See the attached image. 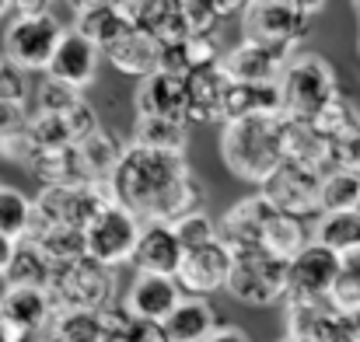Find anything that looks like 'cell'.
I'll use <instances>...</instances> for the list:
<instances>
[{"instance_id":"cell-3","label":"cell","mask_w":360,"mask_h":342,"mask_svg":"<svg viewBox=\"0 0 360 342\" xmlns=\"http://www.w3.org/2000/svg\"><path fill=\"white\" fill-rule=\"evenodd\" d=\"M63 35H67V28L49 11V4L28 0V4H18L14 18L7 21L4 39H0V56L28 74H46Z\"/></svg>"},{"instance_id":"cell-7","label":"cell","mask_w":360,"mask_h":342,"mask_svg":"<svg viewBox=\"0 0 360 342\" xmlns=\"http://www.w3.org/2000/svg\"><path fill=\"white\" fill-rule=\"evenodd\" d=\"M49 294L60 311H105L116 304V269L95 262L91 255L63 262L53 269Z\"/></svg>"},{"instance_id":"cell-40","label":"cell","mask_w":360,"mask_h":342,"mask_svg":"<svg viewBox=\"0 0 360 342\" xmlns=\"http://www.w3.org/2000/svg\"><path fill=\"white\" fill-rule=\"evenodd\" d=\"M81 102H84L81 91H74V88H67V84H60V81H53L46 74L35 84V112L39 115H63Z\"/></svg>"},{"instance_id":"cell-42","label":"cell","mask_w":360,"mask_h":342,"mask_svg":"<svg viewBox=\"0 0 360 342\" xmlns=\"http://www.w3.org/2000/svg\"><path fill=\"white\" fill-rule=\"evenodd\" d=\"M32 98V81H28V70L14 67L11 60L0 56V102H11V105H28Z\"/></svg>"},{"instance_id":"cell-52","label":"cell","mask_w":360,"mask_h":342,"mask_svg":"<svg viewBox=\"0 0 360 342\" xmlns=\"http://www.w3.org/2000/svg\"><path fill=\"white\" fill-rule=\"evenodd\" d=\"M39 342H60V339H56V336H49V332H46V336H42V339H39Z\"/></svg>"},{"instance_id":"cell-16","label":"cell","mask_w":360,"mask_h":342,"mask_svg":"<svg viewBox=\"0 0 360 342\" xmlns=\"http://www.w3.org/2000/svg\"><path fill=\"white\" fill-rule=\"evenodd\" d=\"M102 56L105 53L95 42H88L84 35L67 28V35H63V42H60V49H56V56H53V63L46 70V77H53V81H60V84H67L74 91H84V88L95 84Z\"/></svg>"},{"instance_id":"cell-31","label":"cell","mask_w":360,"mask_h":342,"mask_svg":"<svg viewBox=\"0 0 360 342\" xmlns=\"http://www.w3.org/2000/svg\"><path fill=\"white\" fill-rule=\"evenodd\" d=\"M311 237H315L322 248L336 251L340 258L357 255L360 251V210H347V213H322V217L315 221Z\"/></svg>"},{"instance_id":"cell-20","label":"cell","mask_w":360,"mask_h":342,"mask_svg":"<svg viewBox=\"0 0 360 342\" xmlns=\"http://www.w3.org/2000/svg\"><path fill=\"white\" fill-rule=\"evenodd\" d=\"M105 60L120 70L122 77H133V81H147L154 74H161V60H165V46L150 35V32H140V28H129L120 42L105 53Z\"/></svg>"},{"instance_id":"cell-54","label":"cell","mask_w":360,"mask_h":342,"mask_svg":"<svg viewBox=\"0 0 360 342\" xmlns=\"http://www.w3.org/2000/svg\"><path fill=\"white\" fill-rule=\"evenodd\" d=\"M357 60H360V39H357Z\"/></svg>"},{"instance_id":"cell-11","label":"cell","mask_w":360,"mask_h":342,"mask_svg":"<svg viewBox=\"0 0 360 342\" xmlns=\"http://www.w3.org/2000/svg\"><path fill=\"white\" fill-rule=\"evenodd\" d=\"M343 258L319 241H311L304 251L290 258V279H287V304H326L333 297L336 276Z\"/></svg>"},{"instance_id":"cell-41","label":"cell","mask_w":360,"mask_h":342,"mask_svg":"<svg viewBox=\"0 0 360 342\" xmlns=\"http://www.w3.org/2000/svg\"><path fill=\"white\" fill-rule=\"evenodd\" d=\"M172 228H175V234H179V241H182L186 251L189 248H200V244H210V241L221 237V221H214L207 210H196V213L182 217L179 224H172Z\"/></svg>"},{"instance_id":"cell-43","label":"cell","mask_w":360,"mask_h":342,"mask_svg":"<svg viewBox=\"0 0 360 342\" xmlns=\"http://www.w3.org/2000/svg\"><path fill=\"white\" fill-rule=\"evenodd\" d=\"M35 157H39V147H35V140L28 136V129L0 136V161L18 164V168H32Z\"/></svg>"},{"instance_id":"cell-1","label":"cell","mask_w":360,"mask_h":342,"mask_svg":"<svg viewBox=\"0 0 360 342\" xmlns=\"http://www.w3.org/2000/svg\"><path fill=\"white\" fill-rule=\"evenodd\" d=\"M116 203L147 224H179L203 210V185L182 154H161L126 143L116 175L109 178Z\"/></svg>"},{"instance_id":"cell-8","label":"cell","mask_w":360,"mask_h":342,"mask_svg":"<svg viewBox=\"0 0 360 342\" xmlns=\"http://www.w3.org/2000/svg\"><path fill=\"white\" fill-rule=\"evenodd\" d=\"M116 203L109 182L70 185V189H39L35 192V221L42 224H70L88 230L91 221Z\"/></svg>"},{"instance_id":"cell-21","label":"cell","mask_w":360,"mask_h":342,"mask_svg":"<svg viewBox=\"0 0 360 342\" xmlns=\"http://www.w3.org/2000/svg\"><path fill=\"white\" fill-rule=\"evenodd\" d=\"M136 115L147 119H172V122H186L189 126V109H186V81L172 77V74H154L147 81L136 84L133 95Z\"/></svg>"},{"instance_id":"cell-34","label":"cell","mask_w":360,"mask_h":342,"mask_svg":"<svg viewBox=\"0 0 360 342\" xmlns=\"http://www.w3.org/2000/svg\"><path fill=\"white\" fill-rule=\"evenodd\" d=\"M35 224V199H28L14 185H0V237L28 241Z\"/></svg>"},{"instance_id":"cell-38","label":"cell","mask_w":360,"mask_h":342,"mask_svg":"<svg viewBox=\"0 0 360 342\" xmlns=\"http://www.w3.org/2000/svg\"><path fill=\"white\" fill-rule=\"evenodd\" d=\"M329 304H333L343 318H360V251L343 258Z\"/></svg>"},{"instance_id":"cell-36","label":"cell","mask_w":360,"mask_h":342,"mask_svg":"<svg viewBox=\"0 0 360 342\" xmlns=\"http://www.w3.org/2000/svg\"><path fill=\"white\" fill-rule=\"evenodd\" d=\"M360 210V171H326L322 175V213Z\"/></svg>"},{"instance_id":"cell-50","label":"cell","mask_w":360,"mask_h":342,"mask_svg":"<svg viewBox=\"0 0 360 342\" xmlns=\"http://www.w3.org/2000/svg\"><path fill=\"white\" fill-rule=\"evenodd\" d=\"M14 11H18V4H11V0H0V21H11V18H14Z\"/></svg>"},{"instance_id":"cell-19","label":"cell","mask_w":360,"mask_h":342,"mask_svg":"<svg viewBox=\"0 0 360 342\" xmlns=\"http://www.w3.org/2000/svg\"><path fill=\"white\" fill-rule=\"evenodd\" d=\"M0 311L11 325L25 329L28 336L42 339L56 318V301L49 290H28V287H7L4 297H0Z\"/></svg>"},{"instance_id":"cell-51","label":"cell","mask_w":360,"mask_h":342,"mask_svg":"<svg viewBox=\"0 0 360 342\" xmlns=\"http://www.w3.org/2000/svg\"><path fill=\"white\" fill-rule=\"evenodd\" d=\"M0 342H11L7 339V318H4V311H0Z\"/></svg>"},{"instance_id":"cell-53","label":"cell","mask_w":360,"mask_h":342,"mask_svg":"<svg viewBox=\"0 0 360 342\" xmlns=\"http://www.w3.org/2000/svg\"><path fill=\"white\" fill-rule=\"evenodd\" d=\"M354 14H357V21H360V4H354Z\"/></svg>"},{"instance_id":"cell-9","label":"cell","mask_w":360,"mask_h":342,"mask_svg":"<svg viewBox=\"0 0 360 342\" xmlns=\"http://www.w3.org/2000/svg\"><path fill=\"white\" fill-rule=\"evenodd\" d=\"M259 192L283 217H294V221H319L322 217V175L311 168L283 161Z\"/></svg>"},{"instance_id":"cell-17","label":"cell","mask_w":360,"mask_h":342,"mask_svg":"<svg viewBox=\"0 0 360 342\" xmlns=\"http://www.w3.org/2000/svg\"><path fill=\"white\" fill-rule=\"evenodd\" d=\"M182 287L172 276H150V272H136L129 290H126V308L133 318L143 322H168V315L182 304Z\"/></svg>"},{"instance_id":"cell-26","label":"cell","mask_w":360,"mask_h":342,"mask_svg":"<svg viewBox=\"0 0 360 342\" xmlns=\"http://www.w3.org/2000/svg\"><path fill=\"white\" fill-rule=\"evenodd\" d=\"M32 178L42 189H70V185H91V175L77 154V147H63V150H39L35 164L28 168Z\"/></svg>"},{"instance_id":"cell-56","label":"cell","mask_w":360,"mask_h":342,"mask_svg":"<svg viewBox=\"0 0 360 342\" xmlns=\"http://www.w3.org/2000/svg\"><path fill=\"white\" fill-rule=\"evenodd\" d=\"M357 325H360V318H357Z\"/></svg>"},{"instance_id":"cell-35","label":"cell","mask_w":360,"mask_h":342,"mask_svg":"<svg viewBox=\"0 0 360 342\" xmlns=\"http://www.w3.org/2000/svg\"><path fill=\"white\" fill-rule=\"evenodd\" d=\"M311 241H315V237L308 234L304 221H294V217H283V213H276V217L269 221V228H266L262 248L290 262V258H294L297 251H304Z\"/></svg>"},{"instance_id":"cell-25","label":"cell","mask_w":360,"mask_h":342,"mask_svg":"<svg viewBox=\"0 0 360 342\" xmlns=\"http://www.w3.org/2000/svg\"><path fill=\"white\" fill-rule=\"evenodd\" d=\"M283 157L290 164H301V168L326 175L329 171V140L322 136V129L315 122L283 119Z\"/></svg>"},{"instance_id":"cell-14","label":"cell","mask_w":360,"mask_h":342,"mask_svg":"<svg viewBox=\"0 0 360 342\" xmlns=\"http://www.w3.org/2000/svg\"><path fill=\"white\" fill-rule=\"evenodd\" d=\"M329 140V171H360V109L350 98L333 102L315 122Z\"/></svg>"},{"instance_id":"cell-39","label":"cell","mask_w":360,"mask_h":342,"mask_svg":"<svg viewBox=\"0 0 360 342\" xmlns=\"http://www.w3.org/2000/svg\"><path fill=\"white\" fill-rule=\"evenodd\" d=\"M28 136L35 140L39 150H63V147H77V136L67 122V115H39L32 112L28 119Z\"/></svg>"},{"instance_id":"cell-48","label":"cell","mask_w":360,"mask_h":342,"mask_svg":"<svg viewBox=\"0 0 360 342\" xmlns=\"http://www.w3.org/2000/svg\"><path fill=\"white\" fill-rule=\"evenodd\" d=\"M207 342H252V339L245 336V329H238V325H217V332Z\"/></svg>"},{"instance_id":"cell-37","label":"cell","mask_w":360,"mask_h":342,"mask_svg":"<svg viewBox=\"0 0 360 342\" xmlns=\"http://www.w3.org/2000/svg\"><path fill=\"white\" fill-rule=\"evenodd\" d=\"M49 336L60 342H105L102 311H56Z\"/></svg>"},{"instance_id":"cell-32","label":"cell","mask_w":360,"mask_h":342,"mask_svg":"<svg viewBox=\"0 0 360 342\" xmlns=\"http://www.w3.org/2000/svg\"><path fill=\"white\" fill-rule=\"evenodd\" d=\"M53 262L42 255V248H35L32 241H18L14 262L7 269V287H28V290H49L53 283Z\"/></svg>"},{"instance_id":"cell-44","label":"cell","mask_w":360,"mask_h":342,"mask_svg":"<svg viewBox=\"0 0 360 342\" xmlns=\"http://www.w3.org/2000/svg\"><path fill=\"white\" fill-rule=\"evenodd\" d=\"M186 4V14H189V25H193V35H203V39H217L224 18L214 11L210 0H182Z\"/></svg>"},{"instance_id":"cell-22","label":"cell","mask_w":360,"mask_h":342,"mask_svg":"<svg viewBox=\"0 0 360 342\" xmlns=\"http://www.w3.org/2000/svg\"><path fill=\"white\" fill-rule=\"evenodd\" d=\"M74 32L84 35L88 42H95L102 53H109L122 35L129 32V21L122 18L120 4L109 0H88L74 7Z\"/></svg>"},{"instance_id":"cell-15","label":"cell","mask_w":360,"mask_h":342,"mask_svg":"<svg viewBox=\"0 0 360 342\" xmlns=\"http://www.w3.org/2000/svg\"><path fill=\"white\" fill-rule=\"evenodd\" d=\"M280 210L262 196V192H252L238 199L235 206L224 210L221 217V241L235 251V248H262V237H266V228L269 221L276 217Z\"/></svg>"},{"instance_id":"cell-30","label":"cell","mask_w":360,"mask_h":342,"mask_svg":"<svg viewBox=\"0 0 360 342\" xmlns=\"http://www.w3.org/2000/svg\"><path fill=\"white\" fill-rule=\"evenodd\" d=\"M129 143L147 147V150L182 154V157H186L189 126H186V122H172V119H147V115H136V119H133V140H129Z\"/></svg>"},{"instance_id":"cell-6","label":"cell","mask_w":360,"mask_h":342,"mask_svg":"<svg viewBox=\"0 0 360 342\" xmlns=\"http://www.w3.org/2000/svg\"><path fill=\"white\" fill-rule=\"evenodd\" d=\"M290 262L266 248H235L228 294L245 308H269L287 301Z\"/></svg>"},{"instance_id":"cell-33","label":"cell","mask_w":360,"mask_h":342,"mask_svg":"<svg viewBox=\"0 0 360 342\" xmlns=\"http://www.w3.org/2000/svg\"><path fill=\"white\" fill-rule=\"evenodd\" d=\"M122 150H126V147H122L109 129H95L88 140L77 143V154H81V161H84L91 182H109V178L116 175V168H120V161H122Z\"/></svg>"},{"instance_id":"cell-18","label":"cell","mask_w":360,"mask_h":342,"mask_svg":"<svg viewBox=\"0 0 360 342\" xmlns=\"http://www.w3.org/2000/svg\"><path fill=\"white\" fill-rule=\"evenodd\" d=\"M182 258H186V248H182V241H179V234H175L172 224H143L136 255H133L136 272L172 276L175 279L179 269H182Z\"/></svg>"},{"instance_id":"cell-28","label":"cell","mask_w":360,"mask_h":342,"mask_svg":"<svg viewBox=\"0 0 360 342\" xmlns=\"http://www.w3.org/2000/svg\"><path fill=\"white\" fill-rule=\"evenodd\" d=\"M28 241L35 248H42V255L53 262V265H63V262H77L88 255V234L81 228H70V224H42L35 221Z\"/></svg>"},{"instance_id":"cell-49","label":"cell","mask_w":360,"mask_h":342,"mask_svg":"<svg viewBox=\"0 0 360 342\" xmlns=\"http://www.w3.org/2000/svg\"><path fill=\"white\" fill-rule=\"evenodd\" d=\"M14 251H18V241L0 237V276H7V269H11V262H14Z\"/></svg>"},{"instance_id":"cell-46","label":"cell","mask_w":360,"mask_h":342,"mask_svg":"<svg viewBox=\"0 0 360 342\" xmlns=\"http://www.w3.org/2000/svg\"><path fill=\"white\" fill-rule=\"evenodd\" d=\"M28 119H32L28 105H11V102H0V136L28 129Z\"/></svg>"},{"instance_id":"cell-4","label":"cell","mask_w":360,"mask_h":342,"mask_svg":"<svg viewBox=\"0 0 360 342\" xmlns=\"http://www.w3.org/2000/svg\"><path fill=\"white\" fill-rule=\"evenodd\" d=\"M322 14V4H301V0H252L241 11V39L301 53V42L311 35L315 18Z\"/></svg>"},{"instance_id":"cell-13","label":"cell","mask_w":360,"mask_h":342,"mask_svg":"<svg viewBox=\"0 0 360 342\" xmlns=\"http://www.w3.org/2000/svg\"><path fill=\"white\" fill-rule=\"evenodd\" d=\"M290 56H297V53H287V49H273V46H259V42L241 39L235 49L224 53L221 70L235 84H280Z\"/></svg>"},{"instance_id":"cell-45","label":"cell","mask_w":360,"mask_h":342,"mask_svg":"<svg viewBox=\"0 0 360 342\" xmlns=\"http://www.w3.org/2000/svg\"><path fill=\"white\" fill-rule=\"evenodd\" d=\"M129 342H172L165 322H143V318H133L129 332H126Z\"/></svg>"},{"instance_id":"cell-24","label":"cell","mask_w":360,"mask_h":342,"mask_svg":"<svg viewBox=\"0 0 360 342\" xmlns=\"http://www.w3.org/2000/svg\"><path fill=\"white\" fill-rule=\"evenodd\" d=\"M276 119L283 115V91L280 84H228L224 98V122L238 119Z\"/></svg>"},{"instance_id":"cell-55","label":"cell","mask_w":360,"mask_h":342,"mask_svg":"<svg viewBox=\"0 0 360 342\" xmlns=\"http://www.w3.org/2000/svg\"><path fill=\"white\" fill-rule=\"evenodd\" d=\"M280 342H290V339H280Z\"/></svg>"},{"instance_id":"cell-27","label":"cell","mask_w":360,"mask_h":342,"mask_svg":"<svg viewBox=\"0 0 360 342\" xmlns=\"http://www.w3.org/2000/svg\"><path fill=\"white\" fill-rule=\"evenodd\" d=\"M217 311L207 297H182V304L165 322L172 342H207L217 332Z\"/></svg>"},{"instance_id":"cell-10","label":"cell","mask_w":360,"mask_h":342,"mask_svg":"<svg viewBox=\"0 0 360 342\" xmlns=\"http://www.w3.org/2000/svg\"><path fill=\"white\" fill-rule=\"evenodd\" d=\"M88 234V255L109 269H120L126 262H133L136 255V244H140V234H143V221L136 213H129L126 206L112 203L109 210H102Z\"/></svg>"},{"instance_id":"cell-12","label":"cell","mask_w":360,"mask_h":342,"mask_svg":"<svg viewBox=\"0 0 360 342\" xmlns=\"http://www.w3.org/2000/svg\"><path fill=\"white\" fill-rule=\"evenodd\" d=\"M231 265H235V251L217 237L210 244L189 248L175 279H179V287H182L186 297H210L217 290H228Z\"/></svg>"},{"instance_id":"cell-47","label":"cell","mask_w":360,"mask_h":342,"mask_svg":"<svg viewBox=\"0 0 360 342\" xmlns=\"http://www.w3.org/2000/svg\"><path fill=\"white\" fill-rule=\"evenodd\" d=\"M326 342H360V325L357 318H336V325L329 329V336H326Z\"/></svg>"},{"instance_id":"cell-2","label":"cell","mask_w":360,"mask_h":342,"mask_svg":"<svg viewBox=\"0 0 360 342\" xmlns=\"http://www.w3.org/2000/svg\"><path fill=\"white\" fill-rule=\"evenodd\" d=\"M221 161L235 178L262 189L269 175L287 161L283 157V115L224 122L221 126Z\"/></svg>"},{"instance_id":"cell-5","label":"cell","mask_w":360,"mask_h":342,"mask_svg":"<svg viewBox=\"0 0 360 342\" xmlns=\"http://www.w3.org/2000/svg\"><path fill=\"white\" fill-rule=\"evenodd\" d=\"M280 91H283V119L294 122H319L333 102L343 98L333 63L322 60L319 53L290 56L280 77Z\"/></svg>"},{"instance_id":"cell-29","label":"cell","mask_w":360,"mask_h":342,"mask_svg":"<svg viewBox=\"0 0 360 342\" xmlns=\"http://www.w3.org/2000/svg\"><path fill=\"white\" fill-rule=\"evenodd\" d=\"M340 311L326 301V304H287L283 315V339L290 342H326L329 329L336 325Z\"/></svg>"},{"instance_id":"cell-23","label":"cell","mask_w":360,"mask_h":342,"mask_svg":"<svg viewBox=\"0 0 360 342\" xmlns=\"http://www.w3.org/2000/svg\"><path fill=\"white\" fill-rule=\"evenodd\" d=\"M228 74L221 67L200 70L186 81V109L189 122H221L224 126V98H228Z\"/></svg>"}]
</instances>
